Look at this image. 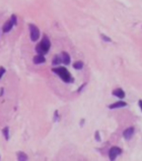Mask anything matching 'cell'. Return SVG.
Listing matches in <instances>:
<instances>
[{"label": "cell", "instance_id": "cell-1", "mask_svg": "<svg viewBox=\"0 0 142 161\" xmlns=\"http://www.w3.org/2000/svg\"><path fill=\"white\" fill-rule=\"evenodd\" d=\"M52 72H54V74L58 75L59 77L61 78L63 81H65V82H67V83L73 82V78H72V76L70 75V72L68 71V69L65 68V67H58V68H53V69H52Z\"/></svg>", "mask_w": 142, "mask_h": 161}, {"label": "cell", "instance_id": "cell-2", "mask_svg": "<svg viewBox=\"0 0 142 161\" xmlns=\"http://www.w3.org/2000/svg\"><path fill=\"white\" fill-rule=\"evenodd\" d=\"M29 29H30V39H31V41L36 42L40 37V30H39L38 27H36L32 23L29 25Z\"/></svg>", "mask_w": 142, "mask_h": 161}, {"label": "cell", "instance_id": "cell-3", "mask_svg": "<svg viewBox=\"0 0 142 161\" xmlns=\"http://www.w3.org/2000/svg\"><path fill=\"white\" fill-rule=\"evenodd\" d=\"M121 152H122V150L119 147H112L110 149V151H109V159L116 160L117 157L119 156V154H121Z\"/></svg>", "mask_w": 142, "mask_h": 161}, {"label": "cell", "instance_id": "cell-4", "mask_svg": "<svg viewBox=\"0 0 142 161\" xmlns=\"http://www.w3.org/2000/svg\"><path fill=\"white\" fill-rule=\"evenodd\" d=\"M50 46H51V43H50L49 38H48L47 36H43V38H42V40H41V42H40V47L42 48V49H43L44 53H47L48 51H49Z\"/></svg>", "mask_w": 142, "mask_h": 161}, {"label": "cell", "instance_id": "cell-5", "mask_svg": "<svg viewBox=\"0 0 142 161\" xmlns=\"http://www.w3.org/2000/svg\"><path fill=\"white\" fill-rule=\"evenodd\" d=\"M133 135H134L133 127H129V128H127L124 131H123V138H124L125 140H130V139L133 137Z\"/></svg>", "mask_w": 142, "mask_h": 161}, {"label": "cell", "instance_id": "cell-6", "mask_svg": "<svg viewBox=\"0 0 142 161\" xmlns=\"http://www.w3.org/2000/svg\"><path fill=\"white\" fill-rule=\"evenodd\" d=\"M112 95L114 97H118L119 99H123L125 97V92L122 89H120V88H117V89H114L112 91Z\"/></svg>", "mask_w": 142, "mask_h": 161}, {"label": "cell", "instance_id": "cell-7", "mask_svg": "<svg viewBox=\"0 0 142 161\" xmlns=\"http://www.w3.org/2000/svg\"><path fill=\"white\" fill-rule=\"evenodd\" d=\"M124 107H127V103L124 101H118L109 106V109H118V108H124Z\"/></svg>", "mask_w": 142, "mask_h": 161}, {"label": "cell", "instance_id": "cell-8", "mask_svg": "<svg viewBox=\"0 0 142 161\" xmlns=\"http://www.w3.org/2000/svg\"><path fill=\"white\" fill-rule=\"evenodd\" d=\"M44 62H46V58H44L43 54H38L34 58V63H36V65H40V63Z\"/></svg>", "mask_w": 142, "mask_h": 161}, {"label": "cell", "instance_id": "cell-9", "mask_svg": "<svg viewBox=\"0 0 142 161\" xmlns=\"http://www.w3.org/2000/svg\"><path fill=\"white\" fill-rule=\"evenodd\" d=\"M12 27H13V23H12V21L11 20H9V21H7V22L4 25V28H2V31H4L5 33H7V32H9L11 29H12Z\"/></svg>", "mask_w": 142, "mask_h": 161}, {"label": "cell", "instance_id": "cell-10", "mask_svg": "<svg viewBox=\"0 0 142 161\" xmlns=\"http://www.w3.org/2000/svg\"><path fill=\"white\" fill-rule=\"evenodd\" d=\"M61 59H62V62L65 63V65H69V63H70V56H69V53L66 52V51H63L61 53Z\"/></svg>", "mask_w": 142, "mask_h": 161}, {"label": "cell", "instance_id": "cell-11", "mask_svg": "<svg viewBox=\"0 0 142 161\" xmlns=\"http://www.w3.org/2000/svg\"><path fill=\"white\" fill-rule=\"evenodd\" d=\"M17 159L19 161H26L28 160V156L22 151H19V152H17Z\"/></svg>", "mask_w": 142, "mask_h": 161}, {"label": "cell", "instance_id": "cell-12", "mask_svg": "<svg viewBox=\"0 0 142 161\" xmlns=\"http://www.w3.org/2000/svg\"><path fill=\"white\" fill-rule=\"evenodd\" d=\"M62 62V59H61V56H54V58H53V60H52V65H54V66H57V65H59V63H61Z\"/></svg>", "mask_w": 142, "mask_h": 161}, {"label": "cell", "instance_id": "cell-13", "mask_svg": "<svg viewBox=\"0 0 142 161\" xmlns=\"http://www.w3.org/2000/svg\"><path fill=\"white\" fill-rule=\"evenodd\" d=\"M73 68L75 69V70H80V69L83 68V62L82 61H77L73 63Z\"/></svg>", "mask_w": 142, "mask_h": 161}, {"label": "cell", "instance_id": "cell-14", "mask_svg": "<svg viewBox=\"0 0 142 161\" xmlns=\"http://www.w3.org/2000/svg\"><path fill=\"white\" fill-rule=\"evenodd\" d=\"M2 133H4L6 140H9V128H8V127L4 128V130H2Z\"/></svg>", "mask_w": 142, "mask_h": 161}, {"label": "cell", "instance_id": "cell-15", "mask_svg": "<svg viewBox=\"0 0 142 161\" xmlns=\"http://www.w3.org/2000/svg\"><path fill=\"white\" fill-rule=\"evenodd\" d=\"M101 39L103 41H105V42H111V38H109V37H107V36H104L103 33H101Z\"/></svg>", "mask_w": 142, "mask_h": 161}, {"label": "cell", "instance_id": "cell-16", "mask_svg": "<svg viewBox=\"0 0 142 161\" xmlns=\"http://www.w3.org/2000/svg\"><path fill=\"white\" fill-rule=\"evenodd\" d=\"M10 20L12 21L13 26H16V25H17V16H16V14H12V16H11V19H10Z\"/></svg>", "mask_w": 142, "mask_h": 161}, {"label": "cell", "instance_id": "cell-17", "mask_svg": "<svg viewBox=\"0 0 142 161\" xmlns=\"http://www.w3.org/2000/svg\"><path fill=\"white\" fill-rule=\"evenodd\" d=\"M5 72H6V69L4 68V67H0V79L2 78V76L5 75Z\"/></svg>", "mask_w": 142, "mask_h": 161}, {"label": "cell", "instance_id": "cell-18", "mask_svg": "<svg viewBox=\"0 0 142 161\" xmlns=\"http://www.w3.org/2000/svg\"><path fill=\"white\" fill-rule=\"evenodd\" d=\"M94 137H96V140H97V141H100V140H101V138H100V132H99V131H96Z\"/></svg>", "mask_w": 142, "mask_h": 161}, {"label": "cell", "instance_id": "cell-19", "mask_svg": "<svg viewBox=\"0 0 142 161\" xmlns=\"http://www.w3.org/2000/svg\"><path fill=\"white\" fill-rule=\"evenodd\" d=\"M86 86H87V83H83L82 86H81V88H79V89H78V92H81V91H82V89H83V88L86 87Z\"/></svg>", "mask_w": 142, "mask_h": 161}, {"label": "cell", "instance_id": "cell-20", "mask_svg": "<svg viewBox=\"0 0 142 161\" xmlns=\"http://www.w3.org/2000/svg\"><path fill=\"white\" fill-rule=\"evenodd\" d=\"M138 103H139V107L141 108V111H142V100H139Z\"/></svg>", "mask_w": 142, "mask_h": 161}, {"label": "cell", "instance_id": "cell-21", "mask_svg": "<svg viewBox=\"0 0 142 161\" xmlns=\"http://www.w3.org/2000/svg\"><path fill=\"white\" fill-rule=\"evenodd\" d=\"M0 159H1V158H0Z\"/></svg>", "mask_w": 142, "mask_h": 161}]
</instances>
